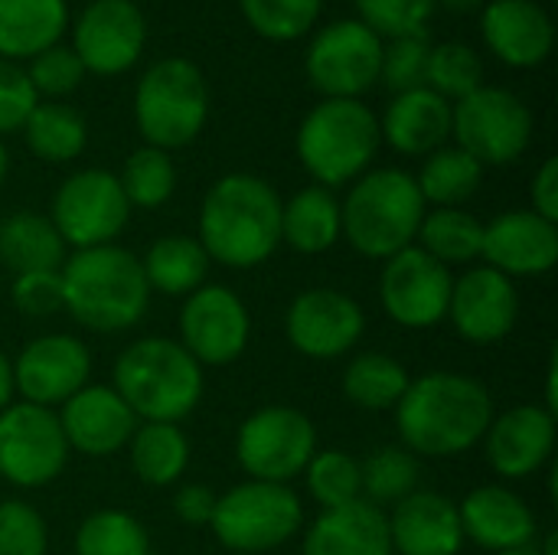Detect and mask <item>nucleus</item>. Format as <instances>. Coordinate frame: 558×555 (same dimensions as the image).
<instances>
[{
    "label": "nucleus",
    "instance_id": "9b49d317",
    "mask_svg": "<svg viewBox=\"0 0 558 555\" xmlns=\"http://www.w3.org/2000/svg\"><path fill=\"white\" fill-rule=\"evenodd\" d=\"M49 219L62 236L65 249L72 245L78 252L111 245L131 219V203L118 183V173L88 167L62 180L52 196Z\"/></svg>",
    "mask_w": 558,
    "mask_h": 555
},
{
    "label": "nucleus",
    "instance_id": "f257e3e1",
    "mask_svg": "<svg viewBox=\"0 0 558 555\" xmlns=\"http://www.w3.org/2000/svg\"><path fill=\"white\" fill-rule=\"evenodd\" d=\"M494 415V396L481 379L438 370L409 383L396 429L415 458H454L484 442Z\"/></svg>",
    "mask_w": 558,
    "mask_h": 555
},
{
    "label": "nucleus",
    "instance_id": "473e14b6",
    "mask_svg": "<svg viewBox=\"0 0 558 555\" xmlns=\"http://www.w3.org/2000/svg\"><path fill=\"white\" fill-rule=\"evenodd\" d=\"M20 131L26 147L46 164L75 160L88 144V124L82 111L65 101H36Z\"/></svg>",
    "mask_w": 558,
    "mask_h": 555
},
{
    "label": "nucleus",
    "instance_id": "c756f323",
    "mask_svg": "<svg viewBox=\"0 0 558 555\" xmlns=\"http://www.w3.org/2000/svg\"><path fill=\"white\" fill-rule=\"evenodd\" d=\"M209 255L199 245V239L193 236H160L147 255L141 258L144 268V281L150 288V294H167V298H186L196 288L206 285L209 275Z\"/></svg>",
    "mask_w": 558,
    "mask_h": 555
},
{
    "label": "nucleus",
    "instance_id": "6ab92c4d",
    "mask_svg": "<svg viewBox=\"0 0 558 555\" xmlns=\"http://www.w3.org/2000/svg\"><path fill=\"white\" fill-rule=\"evenodd\" d=\"M461 340L474 347H494L507 340L520 321V291L513 278L494 272L490 265L468 268L454 278L448 317Z\"/></svg>",
    "mask_w": 558,
    "mask_h": 555
},
{
    "label": "nucleus",
    "instance_id": "4d7b16f0",
    "mask_svg": "<svg viewBox=\"0 0 558 555\" xmlns=\"http://www.w3.org/2000/svg\"><path fill=\"white\" fill-rule=\"evenodd\" d=\"M232 555H242V553H232Z\"/></svg>",
    "mask_w": 558,
    "mask_h": 555
},
{
    "label": "nucleus",
    "instance_id": "a18cd8bd",
    "mask_svg": "<svg viewBox=\"0 0 558 555\" xmlns=\"http://www.w3.org/2000/svg\"><path fill=\"white\" fill-rule=\"evenodd\" d=\"M26 79L33 85L36 95H43L46 101H59L62 95L75 92L85 79V69L78 62V56L72 52V46H49L39 56L29 59L26 65Z\"/></svg>",
    "mask_w": 558,
    "mask_h": 555
},
{
    "label": "nucleus",
    "instance_id": "2eb2a0df",
    "mask_svg": "<svg viewBox=\"0 0 558 555\" xmlns=\"http://www.w3.org/2000/svg\"><path fill=\"white\" fill-rule=\"evenodd\" d=\"M252 337L245 301L226 285H203L186 294L180 311V347L199 366L235 363Z\"/></svg>",
    "mask_w": 558,
    "mask_h": 555
},
{
    "label": "nucleus",
    "instance_id": "5701e85b",
    "mask_svg": "<svg viewBox=\"0 0 558 555\" xmlns=\"http://www.w3.org/2000/svg\"><path fill=\"white\" fill-rule=\"evenodd\" d=\"M481 36L504 65L533 69L553 52L556 26L536 0H487L481 10Z\"/></svg>",
    "mask_w": 558,
    "mask_h": 555
},
{
    "label": "nucleus",
    "instance_id": "39448f33",
    "mask_svg": "<svg viewBox=\"0 0 558 555\" xmlns=\"http://www.w3.org/2000/svg\"><path fill=\"white\" fill-rule=\"evenodd\" d=\"M428 206L415 186V177L399 167L366 170L350 183L340 203L343 239L366 258H392L396 252L415 245L418 226Z\"/></svg>",
    "mask_w": 558,
    "mask_h": 555
},
{
    "label": "nucleus",
    "instance_id": "37998d69",
    "mask_svg": "<svg viewBox=\"0 0 558 555\" xmlns=\"http://www.w3.org/2000/svg\"><path fill=\"white\" fill-rule=\"evenodd\" d=\"M356 20L366 23L379 39H399L412 33H425L435 16L438 0H353Z\"/></svg>",
    "mask_w": 558,
    "mask_h": 555
},
{
    "label": "nucleus",
    "instance_id": "6e6d98bb",
    "mask_svg": "<svg viewBox=\"0 0 558 555\" xmlns=\"http://www.w3.org/2000/svg\"><path fill=\"white\" fill-rule=\"evenodd\" d=\"M497 555H539V553H536V543H533V546H526V550H513V553H497Z\"/></svg>",
    "mask_w": 558,
    "mask_h": 555
},
{
    "label": "nucleus",
    "instance_id": "423d86ee",
    "mask_svg": "<svg viewBox=\"0 0 558 555\" xmlns=\"http://www.w3.org/2000/svg\"><path fill=\"white\" fill-rule=\"evenodd\" d=\"M294 144L298 160L317 186H347L363 177L379 154V118L360 98H320L304 114Z\"/></svg>",
    "mask_w": 558,
    "mask_h": 555
},
{
    "label": "nucleus",
    "instance_id": "7ed1b4c3",
    "mask_svg": "<svg viewBox=\"0 0 558 555\" xmlns=\"http://www.w3.org/2000/svg\"><path fill=\"white\" fill-rule=\"evenodd\" d=\"M59 278L62 311L95 334L131 330L147 314L150 288L141 258L114 242L78 249L62 262Z\"/></svg>",
    "mask_w": 558,
    "mask_h": 555
},
{
    "label": "nucleus",
    "instance_id": "20e7f679",
    "mask_svg": "<svg viewBox=\"0 0 558 555\" xmlns=\"http://www.w3.org/2000/svg\"><path fill=\"white\" fill-rule=\"evenodd\" d=\"M137 422L180 425L203 399V366L170 337H144L114 360L111 386Z\"/></svg>",
    "mask_w": 558,
    "mask_h": 555
},
{
    "label": "nucleus",
    "instance_id": "0eeeda50",
    "mask_svg": "<svg viewBox=\"0 0 558 555\" xmlns=\"http://www.w3.org/2000/svg\"><path fill=\"white\" fill-rule=\"evenodd\" d=\"M209 118V88L196 62L167 56L147 65L134 88V121L147 147L177 150L199 137Z\"/></svg>",
    "mask_w": 558,
    "mask_h": 555
},
{
    "label": "nucleus",
    "instance_id": "dca6fc26",
    "mask_svg": "<svg viewBox=\"0 0 558 555\" xmlns=\"http://www.w3.org/2000/svg\"><path fill=\"white\" fill-rule=\"evenodd\" d=\"M147 20L134 0H92L72 23V52L92 75H121L137 65Z\"/></svg>",
    "mask_w": 558,
    "mask_h": 555
},
{
    "label": "nucleus",
    "instance_id": "a211bd4d",
    "mask_svg": "<svg viewBox=\"0 0 558 555\" xmlns=\"http://www.w3.org/2000/svg\"><path fill=\"white\" fill-rule=\"evenodd\" d=\"M92 353L72 334H43L29 340L13 360V393L20 402L59 409L82 386H88Z\"/></svg>",
    "mask_w": 558,
    "mask_h": 555
},
{
    "label": "nucleus",
    "instance_id": "603ef678",
    "mask_svg": "<svg viewBox=\"0 0 558 555\" xmlns=\"http://www.w3.org/2000/svg\"><path fill=\"white\" fill-rule=\"evenodd\" d=\"M13 399H16V393H13V363L0 353V412H3Z\"/></svg>",
    "mask_w": 558,
    "mask_h": 555
},
{
    "label": "nucleus",
    "instance_id": "3c124183",
    "mask_svg": "<svg viewBox=\"0 0 558 555\" xmlns=\"http://www.w3.org/2000/svg\"><path fill=\"white\" fill-rule=\"evenodd\" d=\"M530 196H533V213L558 222V160L549 157L543 160V167L536 170L533 177V186H530Z\"/></svg>",
    "mask_w": 558,
    "mask_h": 555
},
{
    "label": "nucleus",
    "instance_id": "a19ab883",
    "mask_svg": "<svg viewBox=\"0 0 558 555\" xmlns=\"http://www.w3.org/2000/svg\"><path fill=\"white\" fill-rule=\"evenodd\" d=\"M304 484L314 504L320 510L347 507L353 500H363V481H360V461L347 451H314V458L304 468Z\"/></svg>",
    "mask_w": 558,
    "mask_h": 555
},
{
    "label": "nucleus",
    "instance_id": "79ce46f5",
    "mask_svg": "<svg viewBox=\"0 0 558 555\" xmlns=\"http://www.w3.org/2000/svg\"><path fill=\"white\" fill-rule=\"evenodd\" d=\"M248 26L271 39V43H291L314 29L324 0H239Z\"/></svg>",
    "mask_w": 558,
    "mask_h": 555
},
{
    "label": "nucleus",
    "instance_id": "09e8293b",
    "mask_svg": "<svg viewBox=\"0 0 558 555\" xmlns=\"http://www.w3.org/2000/svg\"><path fill=\"white\" fill-rule=\"evenodd\" d=\"M36 101L39 95L33 92L26 69L10 59H0V134L20 131Z\"/></svg>",
    "mask_w": 558,
    "mask_h": 555
},
{
    "label": "nucleus",
    "instance_id": "2f4dec72",
    "mask_svg": "<svg viewBox=\"0 0 558 555\" xmlns=\"http://www.w3.org/2000/svg\"><path fill=\"white\" fill-rule=\"evenodd\" d=\"M131 471L147 487H170L190 468V442L173 422H137L128 442Z\"/></svg>",
    "mask_w": 558,
    "mask_h": 555
},
{
    "label": "nucleus",
    "instance_id": "4468645a",
    "mask_svg": "<svg viewBox=\"0 0 558 555\" xmlns=\"http://www.w3.org/2000/svg\"><path fill=\"white\" fill-rule=\"evenodd\" d=\"M454 275L441 262H435L418 245H409L386 258L379 275V301L389 321L409 330L438 327L448 317Z\"/></svg>",
    "mask_w": 558,
    "mask_h": 555
},
{
    "label": "nucleus",
    "instance_id": "7c9ffc66",
    "mask_svg": "<svg viewBox=\"0 0 558 555\" xmlns=\"http://www.w3.org/2000/svg\"><path fill=\"white\" fill-rule=\"evenodd\" d=\"M0 262L13 275L59 272L65 262V242L49 216L20 209L0 222Z\"/></svg>",
    "mask_w": 558,
    "mask_h": 555
},
{
    "label": "nucleus",
    "instance_id": "aec40b11",
    "mask_svg": "<svg viewBox=\"0 0 558 555\" xmlns=\"http://www.w3.org/2000/svg\"><path fill=\"white\" fill-rule=\"evenodd\" d=\"M484 265L507 278H539L558 262V226L533 209H510L484 222Z\"/></svg>",
    "mask_w": 558,
    "mask_h": 555
},
{
    "label": "nucleus",
    "instance_id": "9d476101",
    "mask_svg": "<svg viewBox=\"0 0 558 555\" xmlns=\"http://www.w3.org/2000/svg\"><path fill=\"white\" fill-rule=\"evenodd\" d=\"M317 451L314 422L291 406H265L235 432V461L248 481L291 484Z\"/></svg>",
    "mask_w": 558,
    "mask_h": 555
},
{
    "label": "nucleus",
    "instance_id": "ea45409f",
    "mask_svg": "<svg viewBox=\"0 0 558 555\" xmlns=\"http://www.w3.org/2000/svg\"><path fill=\"white\" fill-rule=\"evenodd\" d=\"M118 183H121L131 209L134 206L157 209L177 190L173 157L167 150H157V147H137L134 154H128V160H124V167L118 173Z\"/></svg>",
    "mask_w": 558,
    "mask_h": 555
},
{
    "label": "nucleus",
    "instance_id": "c9c22d12",
    "mask_svg": "<svg viewBox=\"0 0 558 555\" xmlns=\"http://www.w3.org/2000/svg\"><path fill=\"white\" fill-rule=\"evenodd\" d=\"M409 370L389 357V353H360L343 370V396L366 409V412H386L396 409L399 399L409 389Z\"/></svg>",
    "mask_w": 558,
    "mask_h": 555
},
{
    "label": "nucleus",
    "instance_id": "e433bc0d",
    "mask_svg": "<svg viewBox=\"0 0 558 555\" xmlns=\"http://www.w3.org/2000/svg\"><path fill=\"white\" fill-rule=\"evenodd\" d=\"M360 481L366 504L392 510L399 500L418 491V458L402 445L379 448L376 455L360 461Z\"/></svg>",
    "mask_w": 558,
    "mask_h": 555
},
{
    "label": "nucleus",
    "instance_id": "cd10ccee",
    "mask_svg": "<svg viewBox=\"0 0 558 555\" xmlns=\"http://www.w3.org/2000/svg\"><path fill=\"white\" fill-rule=\"evenodd\" d=\"M69 29L65 0H0V59L20 62L62 43Z\"/></svg>",
    "mask_w": 558,
    "mask_h": 555
},
{
    "label": "nucleus",
    "instance_id": "ddd939ff",
    "mask_svg": "<svg viewBox=\"0 0 558 555\" xmlns=\"http://www.w3.org/2000/svg\"><path fill=\"white\" fill-rule=\"evenodd\" d=\"M383 39L360 20H333L307 46V79L324 98H360L379 82Z\"/></svg>",
    "mask_w": 558,
    "mask_h": 555
},
{
    "label": "nucleus",
    "instance_id": "72a5a7b5",
    "mask_svg": "<svg viewBox=\"0 0 558 555\" xmlns=\"http://www.w3.org/2000/svg\"><path fill=\"white\" fill-rule=\"evenodd\" d=\"M484 180V167L461 150L458 144H445L438 150H432L415 177V186L425 200V206L432 209H451L468 203Z\"/></svg>",
    "mask_w": 558,
    "mask_h": 555
},
{
    "label": "nucleus",
    "instance_id": "49530a36",
    "mask_svg": "<svg viewBox=\"0 0 558 555\" xmlns=\"http://www.w3.org/2000/svg\"><path fill=\"white\" fill-rule=\"evenodd\" d=\"M49 530L26 500H0V555H46Z\"/></svg>",
    "mask_w": 558,
    "mask_h": 555
},
{
    "label": "nucleus",
    "instance_id": "b1692460",
    "mask_svg": "<svg viewBox=\"0 0 558 555\" xmlns=\"http://www.w3.org/2000/svg\"><path fill=\"white\" fill-rule=\"evenodd\" d=\"M458 517H461L464 540H471L484 553H513V550H526L536 543L533 507L520 494L500 484L474 487L458 504Z\"/></svg>",
    "mask_w": 558,
    "mask_h": 555
},
{
    "label": "nucleus",
    "instance_id": "8fccbe9b",
    "mask_svg": "<svg viewBox=\"0 0 558 555\" xmlns=\"http://www.w3.org/2000/svg\"><path fill=\"white\" fill-rule=\"evenodd\" d=\"M216 500L219 494L209 491L206 484H183L173 497V514L186 527H209L216 514Z\"/></svg>",
    "mask_w": 558,
    "mask_h": 555
},
{
    "label": "nucleus",
    "instance_id": "412c9836",
    "mask_svg": "<svg viewBox=\"0 0 558 555\" xmlns=\"http://www.w3.org/2000/svg\"><path fill=\"white\" fill-rule=\"evenodd\" d=\"M556 435V415L546 406H513L494 415L484 435L487 464L507 481H523L553 458Z\"/></svg>",
    "mask_w": 558,
    "mask_h": 555
},
{
    "label": "nucleus",
    "instance_id": "c03bdc74",
    "mask_svg": "<svg viewBox=\"0 0 558 555\" xmlns=\"http://www.w3.org/2000/svg\"><path fill=\"white\" fill-rule=\"evenodd\" d=\"M428 49H432L428 33H412V36H399V39L383 43L379 82H386V88H392L396 95L422 88L425 85Z\"/></svg>",
    "mask_w": 558,
    "mask_h": 555
},
{
    "label": "nucleus",
    "instance_id": "4c0bfd02",
    "mask_svg": "<svg viewBox=\"0 0 558 555\" xmlns=\"http://www.w3.org/2000/svg\"><path fill=\"white\" fill-rule=\"evenodd\" d=\"M75 555H150V536L128 510H95L75 530Z\"/></svg>",
    "mask_w": 558,
    "mask_h": 555
},
{
    "label": "nucleus",
    "instance_id": "f3484780",
    "mask_svg": "<svg viewBox=\"0 0 558 555\" xmlns=\"http://www.w3.org/2000/svg\"><path fill=\"white\" fill-rule=\"evenodd\" d=\"M366 330V314L356 298L337 288L301 291L284 314L288 343L307 360L347 357Z\"/></svg>",
    "mask_w": 558,
    "mask_h": 555
},
{
    "label": "nucleus",
    "instance_id": "f8f14e48",
    "mask_svg": "<svg viewBox=\"0 0 558 555\" xmlns=\"http://www.w3.org/2000/svg\"><path fill=\"white\" fill-rule=\"evenodd\" d=\"M69 445L52 409H39L13 399L0 412V478L20 491L52 484L65 461Z\"/></svg>",
    "mask_w": 558,
    "mask_h": 555
},
{
    "label": "nucleus",
    "instance_id": "4be33fe9",
    "mask_svg": "<svg viewBox=\"0 0 558 555\" xmlns=\"http://www.w3.org/2000/svg\"><path fill=\"white\" fill-rule=\"evenodd\" d=\"M59 409V429L69 451H78L85 458H111L124 451L137 429V415L111 386L88 383Z\"/></svg>",
    "mask_w": 558,
    "mask_h": 555
},
{
    "label": "nucleus",
    "instance_id": "f704fd0d",
    "mask_svg": "<svg viewBox=\"0 0 558 555\" xmlns=\"http://www.w3.org/2000/svg\"><path fill=\"white\" fill-rule=\"evenodd\" d=\"M415 245L422 252H428L435 262H441L445 268L451 265H471L481 258V245H484V222L477 216H471L461 206L451 209H428Z\"/></svg>",
    "mask_w": 558,
    "mask_h": 555
},
{
    "label": "nucleus",
    "instance_id": "58836bf2",
    "mask_svg": "<svg viewBox=\"0 0 558 555\" xmlns=\"http://www.w3.org/2000/svg\"><path fill=\"white\" fill-rule=\"evenodd\" d=\"M484 85V62L481 52L468 43L448 39L435 43L428 49V65H425V88L441 95L445 101H461L471 92Z\"/></svg>",
    "mask_w": 558,
    "mask_h": 555
},
{
    "label": "nucleus",
    "instance_id": "864d4df0",
    "mask_svg": "<svg viewBox=\"0 0 558 555\" xmlns=\"http://www.w3.org/2000/svg\"><path fill=\"white\" fill-rule=\"evenodd\" d=\"M438 3L451 13H477V10H484L487 0H438Z\"/></svg>",
    "mask_w": 558,
    "mask_h": 555
},
{
    "label": "nucleus",
    "instance_id": "5fc2aeb1",
    "mask_svg": "<svg viewBox=\"0 0 558 555\" xmlns=\"http://www.w3.org/2000/svg\"><path fill=\"white\" fill-rule=\"evenodd\" d=\"M7 170H10V154H7V147H3V141H0V183H3V177H7Z\"/></svg>",
    "mask_w": 558,
    "mask_h": 555
},
{
    "label": "nucleus",
    "instance_id": "de8ad7c7",
    "mask_svg": "<svg viewBox=\"0 0 558 555\" xmlns=\"http://www.w3.org/2000/svg\"><path fill=\"white\" fill-rule=\"evenodd\" d=\"M13 304L26 317H52L62 311V278L59 272H26L13 275Z\"/></svg>",
    "mask_w": 558,
    "mask_h": 555
},
{
    "label": "nucleus",
    "instance_id": "c85d7f7f",
    "mask_svg": "<svg viewBox=\"0 0 558 555\" xmlns=\"http://www.w3.org/2000/svg\"><path fill=\"white\" fill-rule=\"evenodd\" d=\"M343 239L340 200L333 190L304 186L291 200H281V242L301 255L330 252Z\"/></svg>",
    "mask_w": 558,
    "mask_h": 555
},
{
    "label": "nucleus",
    "instance_id": "f03ea898",
    "mask_svg": "<svg viewBox=\"0 0 558 555\" xmlns=\"http://www.w3.org/2000/svg\"><path fill=\"white\" fill-rule=\"evenodd\" d=\"M199 245L209 262L255 268L281 245V196L255 173L219 177L199 206Z\"/></svg>",
    "mask_w": 558,
    "mask_h": 555
},
{
    "label": "nucleus",
    "instance_id": "bb28decb",
    "mask_svg": "<svg viewBox=\"0 0 558 555\" xmlns=\"http://www.w3.org/2000/svg\"><path fill=\"white\" fill-rule=\"evenodd\" d=\"M301 555H392L386 510L366 500L324 510L307 527Z\"/></svg>",
    "mask_w": 558,
    "mask_h": 555
},
{
    "label": "nucleus",
    "instance_id": "393cba45",
    "mask_svg": "<svg viewBox=\"0 0 558 555\" xmlns=\"http://www.w3.org/2000/svg\"><path fill=\"white\" fill-rule=\"evenodd\" d=\"M386 523L392 555H461L468 543L458 504L438 491L409 494L386 514Z\"/></svg>",
    "mask_w": 558,
    "mask_h": 555
},
{
    "label": "nucleus",
    "instance_id": "1a4fd4ad",
    "mask_svg": "<svg viewBox=\"0 0 558 555\" xmlns=\"http://www.w3.org/2000/svg\"><path fill=\"white\" fill-rule=\"evenodd\" d=\"M451 134L481 167L517 164L533 141V111L500 85H481L451 105Z\"/></svg>",
    "mask_w": 558,
    "mask_h": 555
},
{
    "label": "nucleus",
    "instance_id": "6e6552de",
    "mask_svg": "<svg viewBox=\"0 0 558 555\" xmlns=\"http://www.w3.org/2000/svg\"><path fill=\"white\" fill-rule=\"evenodd\" d=\"M301 500L288 484L242 481L216 500L209 530L229 553L262 555L298 536Z\"/></svg>",
    "mask_w": 558,
    "mask_h": 555
},
{
    "label": "nucleus",
    "instance_id": "a878e982",
    "mask_svg": "<svg viewBox=\"0 0 558 555\" xmlns=\"http://www.w3.org/2000/svg\"><path fill=\"white\" fill-rule=\"evenodd\" d=\"M379 134L405 157H428L451 137V101L425 85L399 92L379 118Z\"/></svg>",
    "mask_w": 558,
    "mask_h": 555
}]
</instances>
